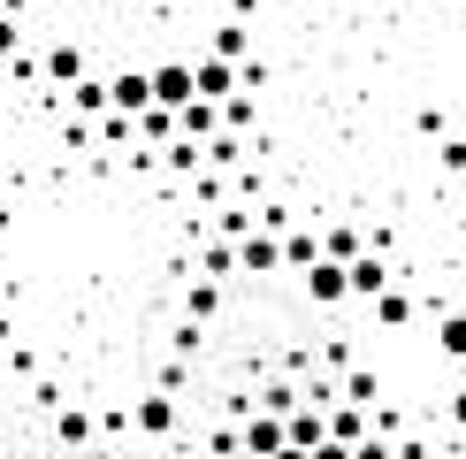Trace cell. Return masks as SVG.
Returning a JSON list of instances; mask_svg holds the SVG:
<instances>
[{
	"label": "cell",
	"mask_w": 466,
	"mask_h": 459,
	"mask_svg": "<svg viewBox=\"0 0 466 459\" xmlns=\"http://www.w3.org/2000/svg\"><path fill=\"white\" fill-rule=\"evenodd\" d=\"M299 299L306 306H321V314H337V306H352V276H344V260H314V268H299Z\"/></svg>",
	"instance_id": "cell-1"
},
{
	"label": "cell",
	"mask_w": 466,
	"mask_h": 459,
	"mask_svg": "<svg viewBox=\"0 0 466 459\" xmlns=\"http://www.w3.org/2000/svg\"><path fill=\"white\" fill-rule=\"evenodd\" d=\"M38 76H46V85H85L92 76V62H85V46H76V38H46V46H38Z\"/></svg>",
	"instance_id": "cell-2"
},
{
	"label": "cell",
	"mask_w": 466,
	"mask_h": 459,
	"mask_svg": "<svg viewBox=\"0 0 466 459\" xmlns=\"http://www.w3.org/2000/svg\"><path fill=\"white\" fill-rule=\"evenodd\" d=\"M146 76H153V107H184V100H199V85H191V54H161Z\"/></svg>",
	"instance_id": "cell-3"
},
{
	"label": "cell",
	"mask_w": 466,
	"mask_h": 459,
	"mask_svg": "<svg viewBox=\"0 0 466 459\" xmlns=\"http://www.w3.org/2000/svg\"><path fill=\"white\" fill-rule=\"evenodd\" d=\"M413 314H420V299H413V283H390L382 299H367V321H375L382 337H398V330H413Z\"/></svg>",
	"instance_id": "cell-4"
},
{
	"label": "cell",
	"mask_w": 466,
	"mask_h": 459,
	"mask_svg": "<svg viewBox=\"0 0 466 459\" xmlns=\"http://www.w3.org/2000/svg\"><path fill=\"white\" fill-rule=\"evenodd\" d=\"M238 276H283V238L276 230H245L238 238Z\"/></svg>",
	"instance_id": "cell-5"
},
{
	"label": "cell",
	"mask_w": 466,
	"mask_h": 459,
	"mask_svg": "<svg viewBox=\"0 0 466 459\" xmlns=\"http://www.w3.org/2000/svg\"><path fill=\"white\" fill-rule=\"evenodd\" d=\"M177 421H184V406L168 391H146V398H130V429L138 436H177Z\"/></svg>",
	"instance_id": "cell-6"
},
{
	"label": "cell",
	"mask_w": 466,
	"mask_h": 459,
	"mask_svg": "<svg viewBox=\"0 0 466 459\" xmlns=\"http://www.w3.org/2000/svg\"><path fill=\"white\" fill-rule=\"evenodd\" d=\"M107 107H115V115H146V107H153V76L130 69V62L107 69Z\"/></svg>",
	"instance_id": "cell-7"
},
{
	"label": "cell",
	"mask_w": 466,
	"mask_h": 459,
	"mask_svg": "<svg viewBox=\"0 0 466 459\" xmlns=\"http://www.w3.org/2000/svg\"><path fill=\"white\" fill-rule=\"evenodd\" d=\"M290 444V436H283V413H245L238 421V452H252V459H276Z\"/></svg>",
	"instance_id": "cell-8"
},
{
	"label": "cell",
	"mask_w": 466,
	"mask_h": 459,
	"mask_svg": "<svg viewBox=\"0 0 466 459\" xmlns=\"http://www.w3.org/2000/svg\"><path fill=\"white\" fill-rule=\"evenodd\" d=\"M344 276H352V299L367 306V299H382V291L398 283V268L382 260V253H360V260H344Z\"/></svg>",
	"instance_id": "cell-9"
},
{
	"label": "cell",
	"mask_w": 466,
	"mask_h": 459,
	"mask_svg": "<svg viewBox=\"0 0 466 459\" xmlns=\"http://www.w3.org/2000/svg\"><path fill=\"white\" fill-rule=\"evenodd\" d=\"M222 299H229V283H215V276H191V283H184V321H191V330H207V321L222 314Z\"/></svg>",
	"instance_id": "cell-10"
},
{
	"label": "cell",
	"mask_w": 466,
	"mask_h": 459,
	"mask_svg": "<svg viewBox=\"0 0 466 459\" xmlns=\"http://www.w3.org/2000/svg\"><path fill=\"white\" fill-rule=\"evenodd\" d=\"M207 54H215V62H252V31H245V15H222L215 31H207Z\"/></svg>",
	"instance_id": "cell-11"
},
{
	"label": "cell",
	"mask_w": 466,
	"mask_h": 459,
	"mask_svg": "<svg viewBox=\"0 0 466 459\" xmlns=\"http://www.w3.org/2000/svg\"><path fill=\"white\" fill-rule=\"evenodd\" d=\"M215 130H222V107H215V100H184V107H177V138L207 146V138H215Z\"/></svg>",
	"instance_id": "cell-12"
},
{
	"label": "cell",
	"mask_w": 466,
	"mask_h": 459,
	"mask_svg": "<svg viewBox=\"0 0 466 459\" xmlns=\"http://www.w3.org/2000/svg\"><path fill=\"white\" fill-rule=\"evenodd\" d=\"M283 436H290L299 452H314V444H329V413H321V406H290V413H283Z\"/></svg>",
	"instance_id": "cell-13"
},
{
	"label": "cell",
	"mask_w": 466,
	"mask_h": 459,
	"mask_svg": "<svg viewBox=\"0 0 466 459\" xmlns=\"http://www.w3.org/2000/svg\"><path fill=\"white\" fill-rule=\"evenodd\" d=\"M436 360H443V368H466V306L436 314Z\"/></svg>",
	"instance_id": "cell-14"
},
{
	"label": "cell",
	"mask_w": 466,
	"mask_h": 459,
	"mask_svg": "<svg viewBox=\"0 0 466 459\" xmlns=\"http://www.w3.org/2000/svg\"><path fill=\"white\" fill-rule=\"evenodd\" d=\"M69 107H76V123H100V115H107V76H85V85H69Z\"/></svg>",
	"instance_id": "cell-15"
},
{
	"label": "cell",
	"mask_w": 466,
	"mask_h": 459,
	"mask_svg": "<svg viewBox=\"0 0 466 459\" xmlns=\"http://www.w3.org/2000/svg\"><path fill=\"white\" fill-rule=\"evenodd\" d=\"M314 260H321V238L290 222V230H283V268H314Z\"/></svg>",
	"instance_id": "cell-16"
},
{
	"label": "cell",
	"mask_w": 466,
	"mask_h": 459,
	"mask_svg": "<svg viewBox=\"0 0 466 459\" xmlns=\"http://www.w3.org/2000/svg\"><path fill=\"white\" fill-rule=\"evenodd\" d=\"M321 253H329V260H360L367 245H360V230H352V222H329V230H321Z\"/></svg>",
	"instance_id": "cell-17"
},
{
	"label": "cell",
	"mask_w": 466,
	"mask_h": 459,
	"mask_svg": "<svg viewBox=\"0 0 466 459\" xmlns=\"http://www.w3.org/2000/svg\"><path fill=\"white\" fill-rule=\"evenodd\" d=\"M24 54V15H0V62H15Z\"/></svg>",
	"instance_id": "cell-18"
},
{
	"label": "cell",
	"mask_w": 466,
	"mask_h": 459,
	"mask_svg": "<svg viewBox=\"0 0 466 459\" xmlns=\"http://www.w3.org/2000/svg\"><path fill=\"white\" fill-rule=\"evenodd\" d=\"M436 161H443V177H466V138H443Z\"/></svg>",
	"instance_id": "cell-19"
},
{
	"label": "cell",
	"mask_w": 466,
	"mask_h": 459,
	"mask_svg": "<svg viewBox=\"0 0 466 459\" xmlns=\"http://www.w3.org/2000/svg\"><path fill=\"white\" fill-rule=\"evenodd\" d=\"M352 459H398V444H390V436H375V429H367L360 444H352Z\"/></svg>",
	"instance_id": "cell-20"
},
{
	"label": "cell",
	"mask_w": 466,
	"mask_h": 459,
	"mask_svg": "<svg viewBox=\"0 0 466 459\" xmlns=\"http://www.w3.org/2000/svg\"><path fill=\"white\" fill-rule=\"evenodd\" d=\"M306 459H352V444H337V436H329V444H314Z\"/></svg>",
	"instance_id": "cell-21"
},
{
	"label": "cell",
	"mask_w": 466,
	"mask_h": 459,
	"mask_svg": "<svg viewBox=\"0 0 466 459\" xmlns=\"http://www.w3.org/2000/svg\"><path fill=\"white\" fill-rule=\"evenodd\" d=\"M0 459H46V452H31V444H8V452H0Z\"/></svg>",
	"instance_id": "cell-22"
},
{
	"label": "cell",
	"mask_w": 466,
	"mask_h": 459,
	"mask_svg": "<svg viewBox=\"0 0 466 459\" xmlns=\"http://www.w3.org/2000/svg\"><path fill=\"white\" fill-rule=\"evenodd\" d=\"M276 459H306V452H299V444H283V452H276Z\"/></svg>",
	"instance_id": "cell-23"
},
{
	"label": "cell",
	"mask_w": 466,
	"mask_h": 459,
	"mask_svg": "<svg viewBox=\"0 0 466 459\" xmlns=\"http://www.w3.org/2000/svg\"><path fill=\"white\" fill-rule=\"evenodd\" d=\"M229 459H252V452H229Z\"/></svg>",
	"instance_id": "cell-24"
}]
</instances>
